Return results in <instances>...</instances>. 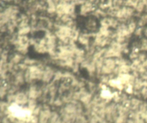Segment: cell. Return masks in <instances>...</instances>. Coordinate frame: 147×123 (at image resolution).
<instances>
[{"mask_svg":"<svg viewBox=\"0 0 147 123\" xmlns=\"http://www.w3.org/2000/svg\"><path fill=\"white\" fill-rule=\"evenodd\" d=\"M83 21L80 30L88 33L91 35H95L99 31L100 29V20L93 15H89L86 17H83Z\"/></svg>","mask_w":147,"mask_h":123,"instance_id":"obj_1","label":"cell"},{"mask_svg":"<svg viewBox=\"0 0 147 123\" xmlns=\"http://www.w3.org/2000/svg\"><path fill=\"white\" fill-rule=\"evenodd\" d=\"M117 66L118 63L116 58H106L103 60V63H102L98 76H100V75L114 76V72L116 71V68H117Z\"/></svg>","mask_w":147,"mask_h":123,"instance_id":"obj_2","label":"cell"},{"mask_svg":"<svg viewBox=\"0 0 147 123\" xmlns=\"http://www.w3.org/2000/svg\"><path fill=\"white\" fill-rule=\"evenodd\" d=\"M57 69V68L56 66H55L53 64H50V63L46 65L44 70H43L42 77V80L40 83H42L44 84L51 83L53 79H54V76Z\"/></svg>","mask_w":147,"mask_h":123,"instance_id":"obj_3","label":"cell"},{"mask_svg":"<svg viewBox=\"0 0 147 123\" xmlns=\"http://www.w3.org/2000/svg\"><path fill=\"white\" fill-rule=\"evenodd\" d=\"M96 6L90 0H86L80 5H79L78 14L81 17H86L91 15L94 10L96 9Z\"/></svg>","mask_w":147,"mask_h":123,"instance_id":"obj_4","label":"cell"},{"mask_svg":"<svg viewBox=\"0 0 147 123\" xmlns=\"http://www.w3.org/2000/svg\"><path fill=\"white\" fill-rule=\"evenodd\" d=\"M93 35H91L90 33H86V32L80 30V33L78 37L76 43L80 47L83 48L86 50L93 43Z\"/></svg>","mask_w":147,"mask_h":123,"instance_id":"obj_5","label":"cell"},{"mask_svg":"<svg viewBox=\"0 0 147 123\" xmlns=\"http://www.w3.org/2000/svg\"><path fill=\"white\" fill-rule=\"evenodd\" d=\"M29 96L26 90L19 89L14 94V103L22 107L27 106L29 101Z\"/></svg>","mask_w":147,"mask_h":123,"instance_id":"obj_6","label":"cell"},{"mask_svg":"<svg viewBox=\"0 0 147 123\" xmlns=\"http://www.w3.org/2000/svg\"><path fill=\"white\" fill-rule=\"evenodd\" d=\"M138 24L139 27H144L147 25V12H144L137 17Z\"/></svg>","mask_w":147,"mask_h":123,"instance_id":"obj_7","label":"cell"},{"mask_svg":"<svg viewBox=\"0 0 147 123\" xmlns=\"http://www.w3.org/2000/svg\"><path fill=\"white\" fill-rule=\"evenodd\" d=\"M143 37L147 38V25L143 27Z\"/></svg>","mask_w":147,"mask_h":123,"instance_id":"obj_8","label":"cell"}]
</instances>
